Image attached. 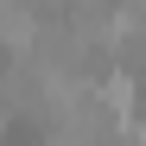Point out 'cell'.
Masks as SVG:
<instances>
[{
  "mask_svg": "<svg viewBox=\"0 0 146 146\" xmlns=\"http://www.w3.org/2000/svg\"><path fill=\"white\" fill-rule=\"evenodd\" d=\"M127 7H140V13H146V0H127Z\"/></svg>",
  "mask_w": 146,
  "mask_h": 146,
  "instance_id": "7a4b0ae2",
  "label": "cell"
},
{
  "mask_svg": "<svg viewBox=\"0 0 146 146\" xmlns=\"http://www.w3.org/2000/svg\"><path fill=\"white\" fill-rule=\"evenodd\" d=\"M19 7H32V0H0V19H7V13H19Z\"/></svg>",
  "mask_w": 146,
  "mask_h": 146,
  "instance_id": "6da1fadb",
  "label": "cell"
}]
</instances>
